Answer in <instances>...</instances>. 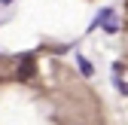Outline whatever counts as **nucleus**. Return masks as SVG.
Here are the masks:
<instances>
[{"instance_id": "2", "label": "nucleus", "mask_w": 128, "mask_h": 125, "mask_svg": "<svg viewBox=\"0 0 128 125\" xmlns=\"http://www.w3.org/2000/svg\"><path fill=\"white\" fill-rule=\"evenodd\" d=\"M79 70H82L86 76H92V73H94V67H92V61H86V58H79Z\"/></svg>"}, {"instance_id": "3", "label": "nucleus", "mask_w": 128, "mask_h": 125, "mask_svg": "<svg viewBox=\"0 0 128 125\" xmlns=\"http://www.w3.org/2000/svg\"><path fill=\"white\" fill-rule=\"evenodd\" d=\"M30 70H34V61H30V58H22V76H30Z\"/></svg>"}, {"instance_id": "1", "label": "nucleus", "mask_w": 128, "mask_h": 125, "mask_svg": "<svg viewBox=\"0 0 128 125\" xmlns=\"http://www.w3.org/2000/svg\"><path fill=\"white\" fill-rule=\"evenodd\" d=\"M98 24H104V30H110V34L119 30V22H116V12H113V9H104V12L98 15Z\"/></svg>"}, {"instance_id": "4", "label": "nucleus", "mask_w": 128, "mask_h": 125, "mask_svg": "<svg viewBox=\"0 0 128 125\" xmlns=\"http://www.w3.org/2000/svg\"><path fill=\"white\" fill-rule=\"evenodd\" d=\"M0 3H12V0H0Z\"/></svg>"}]
</instances>
